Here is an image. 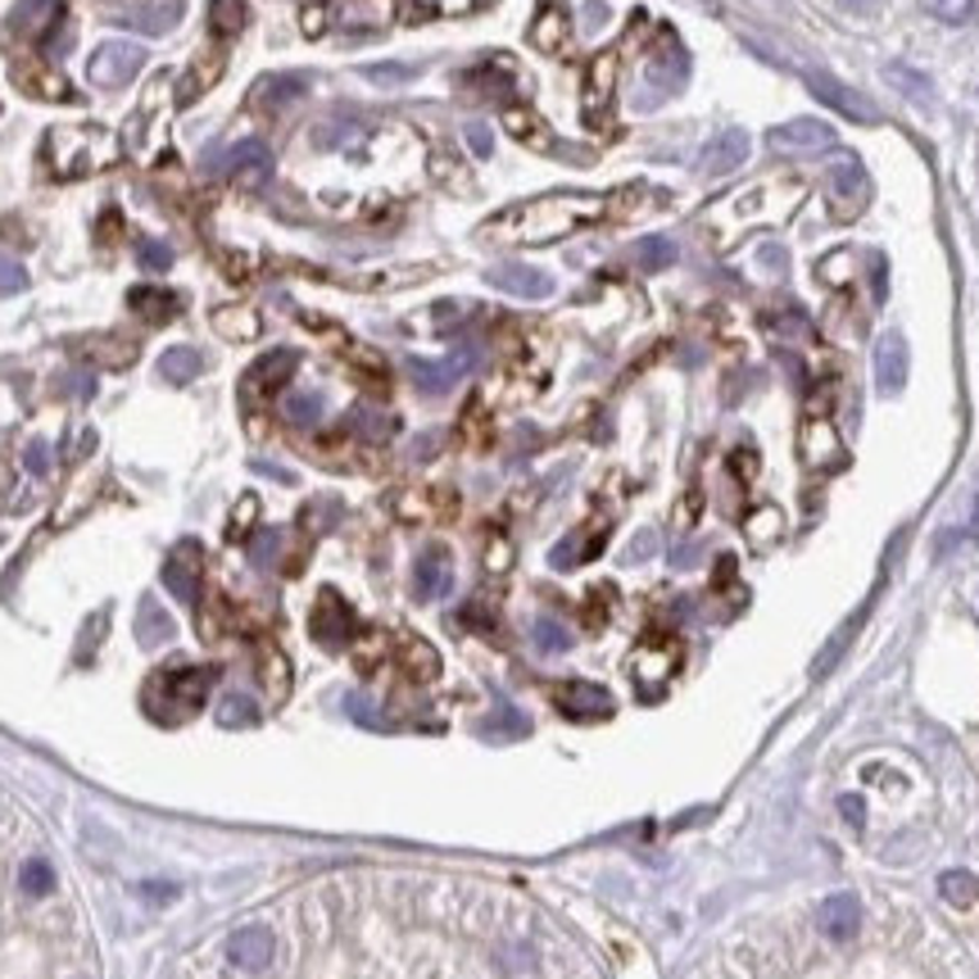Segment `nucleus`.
<instances>
[{"instance_id": "obj_23", "label": "nucleus", "mask_w": 979, "mask_h": 979, "mask_svg": "<svg viewBox=\"0 0 979 979\" xmlns=\"http://www.w3.org/2000/svg\"><path fill=\"white\" fill-rule=\"evenodd\" d=\"M305 91H309L305 73H273V78H263V82L254 87V100H258L263 109H282V105L305 100Z\"/></svg>"}, {"instance_id": "obj_31", "label": "nucleus", "mask_w": 979, "mask_h": 979, "mask_svg": "<svg viewBox=\"0 0 979 979\" xmlns=\"http://www.w3.org/2000/svg\"><path fill=\"white\" fill-rule=\"evenodd\" d=\"M209 23H213L218 36H237L250 23L245 0H209Z\"/></svg>"}, {"instance_id": "obj_41", "label": "nucleus", "mask_w": 979, "mask_h": 979, "mask_svg": "<svg viewBox=\"0 0 979 979\" xmlns=\"http://www.w3.org/2000/svg\"><path fill=\"white\" fill-rule=\"evenodd\" d=\"M504 123H508V132H521V141H526V145H540V150L549 145V132H544V128H540L531 114H526V109H508Z\"/></svg>"}, {"instance_id": "obj_22", "label": "nucleus", "mask_w": 979, "mask_h": 979, "mask_svg": "<svg viewBox=\"0 0 979 979\" xmlns=\"http://www.w3.org/2000/svg\"><path fill=\"white\" fill-rule=\"evenodd\" d=\"M748 136L744 132H722L717 141H712L707 150H703V173H712V177H722V173H735L744 160H748Z\"/></svg>"}, {"instance_id": "obj_27", "label": "nucleus", "mask_w": 979, "mask_h": 979, "mask_svg": "<svg viewBox=\"0 0 979 979\" xmlns=\"http://www.w3.org/2000/svg\"><path fill=\"white\" fill-rule=\"evenodd\" d=\"M132 309H136V318H145V322H168V318H177V295L173 290H160V286H141V290H132Z\"/></svg>"}, {"instance_id": "obj_33", "label": "nucleus", "mask_w": 979, "mask_h": 979, "mask_svg": "<svg viewBox=\"0 0 979 979\" xmlns=\"http://www.w3.org/2000/svg\"><path fill=\"white\" fill-rule=\"evenodd\" d=\"M938 893H944L953 908H970V902L979 898V880L970 871H948L944 880H938Z\"/></svg>"}, {"instance_id": "obj_11", "label": "nucleus", "mask_w": 979, "mask_h": 979, "mask_svg": "<svg viewBox=\"0 0 979 979\" xmlns=\"http://www.w3.org/2000/svg\"><path fill=\"white\" fill-rule=\"evenodd\" d=\"M228 957H232V966H241V970H268L273 966V957H277V938H273V930L268 925H241L232 938H228Z\"/></svg>"}, {"instance_id": "obj_25", "label": "nucleus", "mask_w": 979, "mask_h": 979, "mask_svg": "<svg viewBox=\"0 0 979 979\" xmlns=\"http://www.w3.org/2000/svg\"><path fill=\"white\" fill-rule=\"evenodd\" d=\"M568 36H572L568 14H562L558 6H544V10H540V19H536V28H531V42H536L540 51L558 55V51H568Z\"/></svg>"}, {"instance_id": "obj_21", "label": "nucleus", "mask_w": 979, "mask_h": 979, "mask_svg": "<svg viewBox=\"0 0 979 979\" xmlns=\"http://www.w3.org/2000/svg\"><path fill=\"white\" fill-rule=\"evenodd\" d=\"M861 930V902L853 893H835L821 902V934L835 938V944H848Z\"/></svg>"}, {"instance_id": "obj_2", "label": "nucleus", "mask_w": 979, "mask_h": 979, "mask_svg": "<svg viewBox=\"0 0 979 979\" xmlns=\"http://www.w3.org/2000/svg\"><path fill=\"white\" fill-rule=\"evenodd\" d=\"M213 685V667H173V671H155L145 685V712L160 726H177L191 722L205 707Z\"/></svg>"}, {"instance_id": "obj_5", "label": "nucleus", "mask_w": 979, "mask_h": 979, "mask_svg": "<svg viewBox=\"0 0 979 979\" xmlns=\"http://www.w3.org/2000/svg\"><path fill=\"white\" fill-rule=\"evenodd\" d=\"M767 145L780 150V155H821V150L835 145V128L821 123V119H794V123L771 128Z\"/></svg>"}, {"instance_id": "obj_10", "label": "nucleus", "mask_w": 979, "mask_h": 979, "mask_svg": "<svg viewBox=\"0 0 979 979\" xmlns=\"http://www.w3.org/2000/svg\"><path fill=\"white\" fill-rule=\"evenodd\" d=\"M871 367H876V391H880V395H898L902 386H908V367H912L908 341H902L898 331H884L880 341H876Z\"/></svg>"}, {"instance_id": "obj_40", "label": "nucleus", "mask_w": 979, "mask_h": 979, "mask_svg": "<svg viewBox=\"0 0 979 979\" xmlns=\"http://www.w3.org/2000/svg\"><path fill=\"white\" fill-rule=\"evenodd\" d=\"M780 531H784V517H780L776 508H758V513L748 517V536H752V544H771Z\"/></svg>"}, {"instance_id": "obj_9", "label": "nucleus", "mask_w": 979, "mask_h": 979, "mask_svg": "<svg viewBox=\"0 0 979 979\" xmlns=\"http://www.w3.org/2000/svg\"><path fill=\"white\" fill-rule=\"evenodd\" d=\"M807 91H812L821 105L839 109V114L853 119V123H880V114H876V105H871V100L857 96V91L844 87V82H835V78H825V73H807Z\"/></svg>"}, {"instance_id": "obj_36", "label": "nucleus", "mask_w": 979, "mask_h": 979, "mask_svg": "<svg viewBox=\"0 0 979 979\" xmlns=\"http://www.w3.org/2000/svg\"><path fill=\"white\" fill-rule=\"evenodd\" d=\"M884 78H889V87H898L902 96H916V100H930V91H934L925 73H912V68H902V64H889Z\"/></svg>"}, {"instance_id": "obj_39", "label": "nucleus", "mask_w": 979, "mask_h": 979, "mask_svg": "<svg viewBox=\"0 0 979 979\" xmlns=\"http://www.w3.org/2000/svg\"><path fill=\"white\" fill-rule=\"evenodd\" d=\"M363 78L376 82V87H399V82H413V78H418V68H413V64H367V68H363Z\"/></svg>"}, {"instance_id": "obj_30", "label": "nucleus", "mask_w": 979, "mask_h": 979, "mask_svg": "<svg viewBox=\"0 0 979 979\" xmlns=\"http://www.w3.org/2000/svg\"><path fill=\"white\" fill-rule=\"evenodd\" d=\"M200 367H205V359L191 350V345H177V350H168L164 359H160V372H164V382H173V386H186V382H196L200 376Z\"/></svg>"}, {"instance_id": "obj_15", "label": "nucleus", "mask_w": 979, "mask_h": 979, "mask_svg": "<svg viewBox=\"0 0 979 979\" xmlns=\"http://www.w3.org/2000/svg\"><path fill=\"white\" fill-rule=\"evenodd\" d=\"M468 367H472V350H459V354H449V359H440V363L408 359V376H413V382H418V391H427V395L449 391Z\"/></svg>"}, {"instance_id": "obj_50", "label": "nucleus", "mask_w": 979, "mask_h": 979, "mask_svg": "<svg viewBox=\"0 0 979 979\" xmlns=\"http://www.w3.org/2000/svg\"><path fill=\"white\" fill-rule=\"evenodd\" d=\"M839 807H844V816H848L853 825H861V799H853V794H848V799H839Z\"/></svg>"}, {"instance_id": "obj_45", "label": "nucleus", "mask_w": 979, "mask_h": 979, "mask_svg": "<svg viewBox=\"0 0 979 979\" xmlns=\"http://www.w3.org/2000/svg\"><path fill=\"white\" fill-rule=\"evenodd\" d=\"M28 286V273L19 268L14 258H0V295H14V290H23Z\"/></svg>"}, {"instance_id": "obj_44", "label": "nucleus", "mask_w": 979, "mask_h": 979, "mask_svg": "<svg viewBox=\"0 0 979 979\" xmlns=\"http://www.w3.org/2000/svg\"><path fill=\"white\" fill-rule=\"evenodd\" d=\"M136 254H141V263H145L150 273H164V268H173V250H168V245H160V241H141V250H136Z\"/></svg>"}, {"instance_id": "obj_49", "label": "nucleus", "mask_w": 979, "mask_h": 979, "mask_svg": "<svg viewBox=\"0 0 979 979\" xmlns=\"http://www.w3.org/2000/svg\"><path fill=\"white\" fill-rule=\"evenodd\" d=\"M468 145H472V150H476V155H481V160H485V155H490V132H485V128H476V123H472V128H468Z\"/></svg>"}, {"instance_id": "obj_51", "label": "nucleus", "mask_w": 979, "mask_h": 979, "mask_svg": "<svg viewBox=\"0 0 979 979\" xmlns=\"http://www.w3.org/2000/svg\"><path fill=\"white\" fill-rule=\"evenodd\" d=\"M839 6H844V10H857V14H861V10H871L876 0H839Z\"/></svg>"}, {"instance_id": "obj_48", "label": "nucleus", "mask_w": 979, "mask_h": 979, "mask_svg": "<svg viewBox=\"0 0 979 979\" xmlns=\"http://www.w3.org/2000/svg\"><path fill=\"white\" fill-rule=\"evenodd\" d=\"M322 28H327V6H309V10H305V32L318 36Z\"/></svg>"}, {"instance_id": "obj_52", "label": "nucleus", "mask_w": 979, "mask_h": 979, "mask_svg": "<svg viewBox=\"0 0 979 979\" xmlns=\"http://www.w3.org/2000/svg\"><path fill=\"white\" fill-rule=\"evenodd\" d=\"M966 536H979V499H975V517H970V531Z\"/></svg>"}, {"instance_id": "obj_42", "label": "nucleus", "mask_w": 979, "mask_h": 979, "mask_svg": "<svg viewBox=\"0 0 979 979\" xmlns=\"http://www.w3.org/2000/svg\"><path fill=\"white\" fill-rule=\"evenodd\" d=\"M671 258H675V245H671V241H662V237L639 241V263H645V268H667Z\"/></svg>"}, {"instance_id": "obj_8", "label": "nucleus", "mask_w": 979, "mask_h": 979, "mask_svg": "<svg viewBox=\"0 0 979 979\" xmlns=\"http://www.w3.org/2000/svg\"><path fill=\"white\" fill-rule=\"evenodd\" d=\"M295 363H299L295 350H268L263 359H254V367L241 376V395H245V399H268L273 391H282V386L290 382Z\"/></svg>"}, {"instance_id": "obj_38", "label": "nucleus", "mask_w": 979, "mask_h": 979, "mask_svg": "<svg viewBox=\"0 0 979 979\" xmlns=\"http://www.w3.org/2000/svg\"><path fill=\"white\" fill-rule=\"evenodd\" d=\"M218 73H222V64H218V59H205V64L191 73V78L177 87V105H196V96H200L209 82H218Z\"/></svg>"}, {"instance_id": "obj_34", "label": "nucleus", "mask_w": 979, "mask_h": 979, "mask_svg": "<svg viewBox=\"0 0 979 979\" xmlns=\"http://www.w3.org/2000/svg\"><path fill=\"white\" fill-rule=\"evenodd\" d=\"M481 6H490V0H404V10L418 19L422 14H472Z\"/></svg>"}, {"instance_id": "obj_1", "label": "nucleus", "mask_w": 979, "mask_h": 979, "mask_svg": "<svg viewBox=\"0 0 979 979\" xmlns=\"http://www.w3.org/2000/svg\"><path fill=\"white\" fill-rule=\"evenodd\" d=\"M613 209V196H594V191H553V196H540V200H526V205H513L504 213H495L481 228L485 241H499V245H549V241H562L590 222L608 218Z\"/></svg>"}, {"instance_id": "obj_16", "label": "nucleus", "mask_w": 979, "mask_h": 979, "mask_svg": "<svg viewBox=\"0 0 979 979\" xmlns=\"http://www.w3.org/2000/svg\"><path fill=\"white\" fill-rule=\"evenodd\" d=\"M558 707L568 712L572 722H604V717H613V698H608V690L585 685V681L562 685V690H558Z\"/></svg>"}, {"instance_id": "obj_19", "label": "nucleus", "mask_w": 979, "mask_h": 979, "mask_svg": "<svg viewBox=\"0 0 979 979\" xmlns=\"http://www.w3.org/2000/svg\"><path fill=\"white\" fill-rule=\"evenodd\" d=\"M675 662H681V649L671 645V639H658V645H645L635 653V662H630V671H635V681H639V690H658L667 675L675 671Z\"/></svg>"}, {"instance_id": "obj_14", "label": "nucleus", "mask_w": 979, "mask_h": 979, "mask_svg": "<svg viewBox=\"0 0 979 979\" xmlns=\"http://www.w3.org/2000/svg\"><path fill=\"white\" fill-rule=\"evenodd\" d=\"M222 173L228 177H237V182H245V186H263L268 182V173H273V155H268V145L263 141H237L228 155H222Z\"/></svg>"}, {"instance_id": "obj_32", "label": "nucleus", "mask_w": 979, "mask_h": 979, "mask_svg": "<svg viewBox=\"0 0 979 979\" xmlns=\"http://www.w3.org/2000/svg\"><path fill=\"white\" fill-rule=\"evenodd\" d=\"M531 639H536L540 653H568V649H572V630L562 626V622H553V617H536Z\"/></svg>"}, {"instance_id": "obj_29", "label": "nucleus", "mask_w": 979, "mask_h": 979, "mask_svg": "<svg viewBox=\"0 0 979 979\" xmlns=\"http://www.w3.org/2000/svg\"><path fill=\"white\" fill-rule=\"evenodd\" d=\"M803 454L812 468H831L839 459V436L831 431V422H812L803 436Z\"/></svg>"}, {"instance_id": "obj_12", "label": "nucleus", "mask_w": 979, "mask_h": 979, "mask_svg": "<svg viewBox=\"0 0 979 979\" xmlns=\"http://www.w3.org/2000/svg\"><path fill=\"white\" fill-rule=\"evenodd\" d=\"M64 0H23L10 14V32L28 36V42H51L55 28H64Z\"/></svg>"}, {"instance_id": "obj_18", "label": "nucleus", "mask_w": 979, "mask_h": 979, "mask_svg": "<svg viewBox=\"0 0 979 979\" xmlns=\"http://www.w3.org/2000/svg\"><path fill=\"white\" fill-rule=\"evenodd\" d=\"M866 196H871L866 168H861L853 155H844V160L835 164V213H839V218H857L861 205H866Z\"/></svg>"}, {"instance_id": "obj_43", "label": "nucleus", "mask_w": 979, "mask_h": 979, "mask_svg": "<svg viewBox=\"0 0 979 979\" xmlns=\"http://www.w3.org/2000/svg\"><path fill=\"white\" fill-rule=\"evenodd\" d=\"M930 10H934V19H944V23H966L970 10H975V0H930Z\"/></svg>"}, {"instance_id": "obj_6", "label": "nucleus", "mask_w": 979, "mask_h": 979, "mask_svg": "<svg viewBox=\"0 0 979 979\" xmlns=\"http://www.w3.org/2000/svg\"><path fill=\"white\" fill-rule=\"evenodd\" d=\"M200 572H205V549L196 540H182L164 562V585L173 590L177 604H196L200 598Z\"/></svg>"}, {"instance_id": "obj_20", "label": "nucleus", "mask_w": 979, "mask_h": 979, "mask_svg": "<svg viewBox=\"0 0 979 979\" xmlns=\"http://www.w3.org/2000/svg\"><path fill=\"white\" fill-rule=\"evenodd\" d=\"M613 91H617V55L608 51V55H598V59L590 64V73H585V119H590V123L604 119Z\"/></svg>"}, {"instance_id": "obj_4", "label": "nucleus", "mask_w": 979, "mask_h": 979, "mask_svg": "<svg viewBox=\"0 0 979 979\" xmlns=\"http://www.w3.org/2000/svg\"><path fill=\"white\" fill-rule=\"evenodd\" d=\"M141 64H145V51H141L136 42H100L96 55H91V64H87V73H91L96 87L119 91V87L136 82Z\"/></svg>"}, {"instance_id": "obj_37", "label": "nucleus", "mask_w": 979, "mask_h": 979, "mask_svg": "<svg viewBox=\"0 0 979 979\" xmlns=\"http://www.w3.org/2000/svg\"><path fill=\"white\" fill-rule=\"evenodd\" d=\"M19 884H23V893H32V898L51 893V889H55V871H51V861H42V857L23 861V871H19Z\"/></svg>"}, {"instance_id": "obj_7", "label": "nucleus", "mask_w": 979, "mask_h": 979, "mask_svg": "<svg viewBox=\"0 0 979 979\" xmlns=\"http://www.w3.org/2000/svg\"><path fill=\"white\" fill-rule=\"evenodd\" d=\"M354 630H359L354 608L336 590H322L318 608H314V639H318V645H327V649H345L354 639Z\"/></svg>"}, {"instance_id": "obj_35", "label": "nucleus", "mask_w": 979, "mask_h": 979, "mask_svg": "<svg viewBox=\"0 0 979 979\" xmlns=\"http://www.w3.org/2000/svg\"><path fill=\"white\" fill-rule=\"evenodd\" d=\"M282 413H286V418H290L295 427H314V422L322 418V399L309 395V391H299V395H286Z\"/></svg>"}, {"instance_id": "obj_17", "label": "nucleus", "mask_w": 979, "mask_h": 979, "mask_svg": "<svg viewBox=\"0 0 979 979\" xmlns=\"http://www.w3.org/2000/svg\"><path fill=\"white\" fill-rule=\"evenodd\" d=\"M490 282L517 299H549L553 295V277L540 268H526V263H499V268H490Z\"/></svg>"}, {"instance_id": "obj_28", "label": "nucleus", "mask_w": 979, "mask_h": 979, "mask_svg": "<svg viewBox=\"0 0 979 979\" xmlns=\"http://www.w3.org/2000/svg\"><path fill=\"white\" fill-rule=\"evenodd\" d=\"M218 726H222V730H245V726H258V703H254L250 694H241V690L222 694V703H218Z\"/></svg>"}, {"instance_id": "obj_26", "label": "nucleus", "mask_w": 979, "mask_h": 979, "mask_svg": "<svg viewBox=\"0 0 979 979\" xmlns=\"http://www.w3.org/2000/svg\"><path fill=\"white\" fill-rule=\"evenodd\" d=\"M685 73H690L685 51L667 36V55H653V59H649V82H658V91H675V87L685 82Z\"/></svg>"}, {"instance_id": "obj_24", "label": "nucleus", "mask_w": 979, "mask_h": 979, "mask_svg": "<svg viewBox=\"0 0 979 979\" xmlns=\"http://www.w3.org/2000/svg\"><path fill=\"white\" fill-rule=\"evenodd\" d=\"M173 639V617L155 604V598H141V608H136V645L141 649H160V645H168Z\"/></svg>"}, {"instance_id": "obj_3", "label": "nucleus", "mask_w": 979, "mask_h": 979, "mask_svg": "<svg viewBox=\"0 0 979 979\" xmlns=\"http://www.w3.org/2000/svg\"><path fill=\"white\" fill-rule=\"evenodd\" d=\"M51 155H59V168L68 177H78L100 164H114L119 145L105 128H73V132H51Z\"/></svg>"}, {"instance_id": "obj_47", "label": "nucleus", "mask_w": 979, "mask_h": 979, "mask_svg": "<svg viewBox=\"0 0 979 979\" xmlns=\"http://www.w3.org/2000/svg\"><path fill=\"white\" fill-rule=\"evenodd\" d=\"M23 459H28V472H32V476H46V472H51V449H46V440H32Z\"/></svg>"}, {"instance_id": "obj_46", "label": "nucleus", "mask_w": 979, "mask_h": 979, "mask_svg": "<svg viewBox=\"0 0 979 979\" xmlns=\"http://www.w3.org/2000/svg\"><path fill=\"white\" fill-rule=\"evenodd\" d=\"M277 544H282V531H263V536L254 540L250 558L258 562V568H273V553H277Z\"/></svg>"}, {"instance_id": "obj_13", "label": "nucleus", "mask_w": 979, "mask_h": 979, "mask_svg": "<svg viewBox=\"0 0 979 979\" xmlns=\"http://www.w3.org/2000/svg\"><path fill=\"white\" fill-rule=\"evenodd\" d=\"M413 590H418V598H444L454 590V558H449L444 544H431L418 553V562H413Z\"/></svg>"}]
</instances>
